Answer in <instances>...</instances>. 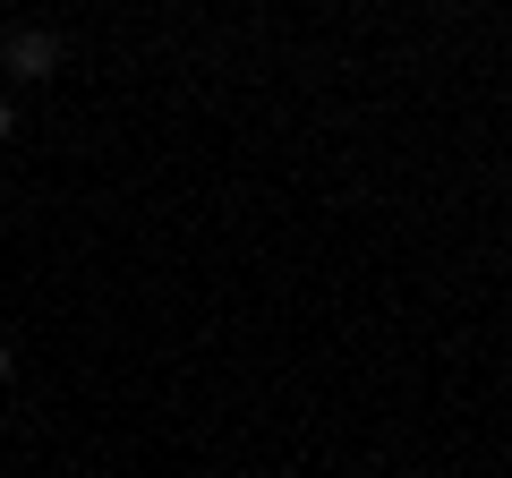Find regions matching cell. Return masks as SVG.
<instances>
[{
    "label": "cell",
    "mask_w": 512,
    "mask_h": 478,
    "mask_svg": "<svg viewBox=\"0 0 512 478\" xmlns=\"http://www.w3.org/2000/svg\"><path fill=\"white\" fill-rule=\"evenodd\" d=\"M0 69H18L26 86L52 77L60 69V35H52V26H9V35H0Z\"/></svg>",
    "instance_id": "obj_1"
},
{
    "label": "cell",
    "mask_w": 512,
    "mask_h": 478,
    "mask_svg": "<svg viewBox=\"0 0 512 478\" xmlns=\"http://www.w3.org/2000/svg\"><path fill=\"white\" fill-rule=\"evenodd\" d=\"M9 137H18V103H9V94H0V146H9Z\"/></svg>",
    "instance_id": "obj_2"
},
{
    "label": "cell",
    "mask_w": 512,
    "mask_h": 478,
    "mask_svg": "<svg viewBox=\"0 0 512 478\" xmlns=\"http://www.w3.org/2000/svg\"><path fill=\"white\" fill-rule=\"evenodd\" d=\"M0 376H9V342H0Z\"/></svg>",
    "instance_id": "obj_3"
}]
</instances>
